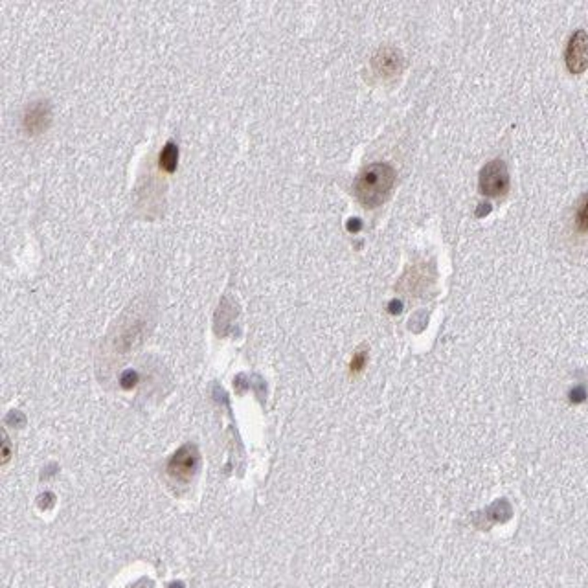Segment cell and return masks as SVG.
<instances>
[{
    "mask_svg": "<svg viewBox=\"0 0 588 588\" xmlns=\"http://www.w3.org/2000/svg\"><path fill=\"white\" fill-rule=\"evenodd\" d=\"M138 384V373L134 369H125L120 377V387L123 390H133Z\"/></svg>",
    "mask_w": 588,
    "mask_h": 588,
    "instance_id": "obj_9",
    "label": "cell"
},
{
    "mask_svg": "<svg viewBox=\"0 0 588 588\" xmlns=\"http://www.w3.org/2000/svg\"><path fill=\"white\" fill-rule=\"evenodd\" d=\"M158 164L160 169H164L166 173H173L179 164V145L175 144L173 140H169L164 147H162L160 155H158Z\"/></svg>",
    "mask_w": 588,
    "mask_h": 588,
    "instance_id": "obj_7",
    "label": "cell"
},
{
    "mask_svg": "<svg viewBox=\"0 0 588 588\" xmlns=\"http://www.w3.org/2000/svg\"><path fill=\"white\" fill-rule=\"evenodd\" d=\"M395 182V171L390 164L377 162L360 171L355 180V195L366 208L381 206Z\"/></svg>",
    "mask_w": 588,
    "mask_h": 588,
    "instance_id": "obj_1",
    "label": "cell"
},
{
    "mask_svg": "<svg viewBox=\"0 0 588 588\" xmlns=\"http://www.w3.org/2000/svg\"><path fill=\"white\" fill-rule=\"evenodd\" d=\"M364 364H366V353L364 352H357L355 355H353V360H352V371L353 373H357V371H360V369L364 368Z\"/></svg>",
    "mask_w": 588,
    "mask_h": 588,
    "instance_id": "obj_10",
    "label": "cell"
},
{
    "mask_svg": "<svg viewBox=\"0 0 588 588\" xmlns=\"http://www.w3.org/2000/svg\"><path fill=\"white\" fill-rule=\"evenodd\" d=\"M480 191L487 197H502L509 190V173L506 162L496 158L487 162L480 171Z\"/></svg>",
    "mask_w": 588,
    "mask_h": 588,
    "instance_id": "obj_3",
    "label": "cell"
},
{
    "mask_svg": "<svg viewBox=\"0 0 588 588\" xmlns=\"http://www.w3.org/2000/svg\"><path fill=\"white\" fill-rule=\"evenodd\" d=\"M576 228L577 232H588V193L583 197L576 210Z\"/></svg>",
    "mask_w": 588,
    "mask_h": 588,
    "instance_id": "obj_8",
    "label": "cell"
},
{
    "mask_svg": "<svg viewBox=\"0 0 588 588\" xmlns=\"http://www.w3.org/2000/svg\"><path fill=\"white\" fill-rule=\"evenodd\" d=\"M131 588H151V587L145 581H140L138 585H134V587H131Z\"/></svg>",
    "mask_w": 588,
    "mask_h": 588,
    "instance_id": "obj_12",
    "label": "cell"
},
{
    "mask_svg": "<svg viewBox=\"0 0 588 588\" xmlns=\"http://www.w3.org/2000/svg\"><path fill=\"white\" fill-rule=\"evenodd\" d=\"M566 69L572 74H583L588 69V34L585 29H577L568 40L565 52Z\"/></svg>",
    "mask_w": 588,
    "mask_h": 588,
    "instance_id": "obj_4",
    "label": "cell"
},
{
    "mask_svg": "<svg viewBox=\"0 0 588 588\" xmlns=\"http://www.w3.org/2000/svg\"><path fill=\"white\" fill-rule=\"evenodd\" d=\"M371 63H373L377 74L382 75V77H392V75H397L403 69V56L395 48L384 47L375 53Z\"/></svg>",
    "mask_w": 588,
    "mask_h": 588,
    "instance_id": "obj_6",
    "label": "cell"
},
{
    "mask_svg": "<svg viewBox=\"0 0 588 588\" xmlns=\"http://www.w3.org/2000/svg\"><path fill=\"white\" fill-rule=\"evenodd\" d=\"M50 121H52V105L48 99L32 101L24 110L23 125L28 134H39L47 131Z\"/></svg>",
    "mask_w": 588,
    "mask_h": 588,
    "instance_id": "obj_5",
    "label": "cell"
},
{
    "mask_svg": "<svg viewBox=\"0 0 588 588\" xmlns=\"http://www.w3.org/2000/svg\"><path fill=\"white\" fill-rule=\"evenodd\" d=\"M199 463H201L199 450L193 445H184L171 456V460L167 461V474L175 482L188 484L199 471Z\"/></svg>",
    "mask_w": 588,
    "mask_h": 588,
    "instance_id": "obj_2",
    "label": "cell"
},
{
    "mask_svg": "<svg viewBox=\"0 0 588 588\" xmlns=\"http://www.w3.org/2000/svg\"><path fill=\"white\" fill-rule=\"evenodd\" d=\"M358 228H360V221H358V219H350V223H347V230L357 232Z\"/></svg>",
    "mask_w": 588,
    "mask_h": 588,
    "instance_id": "obj_11",
    "label": "cell"
}]
</instances>
